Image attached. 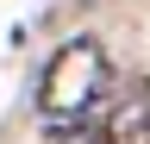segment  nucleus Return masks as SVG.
Masks as SVG:
<instances>
[{
	"label": "nucleus",
	"instance_id": "f257e3e1",
	"mask_svg": "<svg viewBox=\"0 0 150 144\" xmlns=\"http://www.w3.org/2000/svg\"><path fill=\"white\" fill-rule=\"evenodd\" d=\"M106 88H112V63H106L100 38H69L38 75V106L50 119H81Z\"/></svg>",
	"mask_w": 150,
	"mask_h": 144
},
{
	"label": "nucleus",
	"instance_id": "f03ea898",
	"mask_svg": "<svg viewBox=\"0 0 150 144\" xmlns=\"http://www.w3.org/2000/svg\"><path fill=\"white\" fill-rule=\"evenodd\" d=\"M100 144H150V94L144 88L119 94V106H112L106 125H100Z\"/></svg>",
	"mask_w": 150,
	"mask_h": 144
},
{
	"label": "nucleus",
	"instance_id": "7ed1b4c3",
	"mask_svg": "<svg viewBox=\"0 0 150 144\" xmlns=\"http://www.w3.org/2000/svg\"><path fill=\"white\" fill-rule=\"evenodd\" d=\"M50 138H56V144H100V132H88L81 119H75V125H69V119H56V132H50Z\"/></svg>",
	"mask_w": 150,
	"mask_h": 144
}]
</instances>
